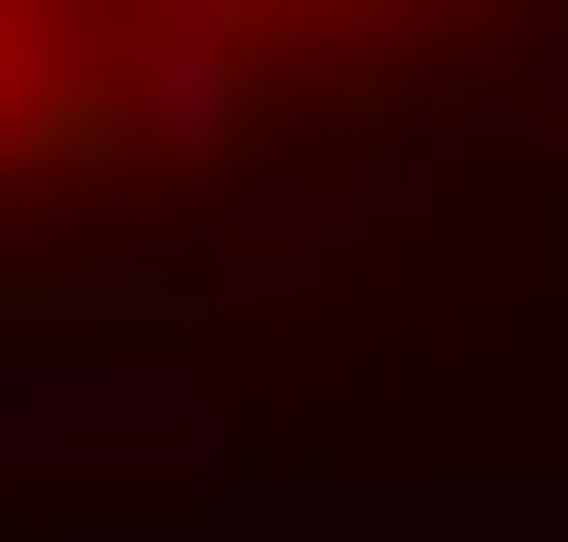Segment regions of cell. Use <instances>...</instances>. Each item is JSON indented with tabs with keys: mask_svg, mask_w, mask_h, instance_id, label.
<instances>
[{
	"mask_svg": "<svg viewBox=\"0 0 568 542\" xmlns=\"http://www.w3.org/2000/svg\"><path fill=\"white\" fill-rule=\"evenodd\" d=\"M325 0H0V190H135V163H271Z\"/></svg>",
	"mask_w": 568,
	"mask_h": 542,
	"instance_id": "obj_1",
	"label": "cell"
}]
</instances>
